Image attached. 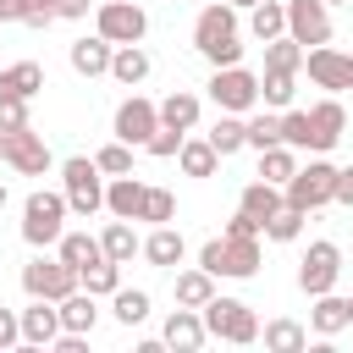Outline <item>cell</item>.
<instances>
[{
	"label": "cell",
	"mask_w": 353,
	"mask_h": 353,
	"mask_svg": "<svg viewBox=\"0 0 353 353\" xmlns=\"http://www.w3.org/2000/svg\"><path fill=\"white\" fill-rule=\"evenodd\" d=\"M99 243H105V254H110L116 265H132V254H143V237H138V232H132V221H121V215L99 232Z\"/></svg>",
	"instance_id": "obj_33"
},
{
	"label": "cell",
	"mask_w": 353,
	"mask_h": 353,
	"mask_svg": "<svg viewBox=\"0 0 353 353\" xmlns=\"http://www.w3.org/2000/svg\"><path fill=\"white\" fill-rule=\"evenodd\" d=\"M0 160L17 171V176H44L50 165H55V154H50V143H44V132H33V127H17V132H0Z\"/></svg>",
	"instance_id": "obj_9"
},
{
	"label": "cell",
	"mask_w": 353,
	"mask_h": 353,
	"mask_svg": "<svg viewBox=\"0 0 353 353\" xmlns=\"http://www.w3.org/2000/svg\"><path fill=\"white\" fill-rule=\"evenodd\" d=\"M0 210H6V182H0Z\"/></svg>",
	"instance_id": "obj_54"
},
{
	"label": "cell",
	"mask_w": 353,
	"mask_h": 353,
	"mask_svg": "<svg viewBox=\"0 0 353 353\" xmlns=\"http://www.w3.org/2000/svg\"><path fill=\"white\" fill-rule=\"evenodd\" d=\"M325 6H353V0H325Z\"/></svg>",
	"instance_id": "obj_53"
},
{
	"label": "cell",
	"mask_w": 353,
	"mask_h": 353,
	"mask_svg": "<svg viewBox=\"0 0 353 353\" xmlns=\"http://www.w3.org/2000/svg\"><path fill=\"white\" fill-rule=\"evenodd\" d=\"M199 314H204V325H210V336H215V342H232V347L259 342V314H254L243 298H221V292H215Z\"/></svg>",
	"instance_id": "obj_6"
},
{
	"label": "cell",
	"mask_w": 353,
	"mask_h": 353,
	"mask_svg": "<svg viewBox=\"0 0 353 353\" xmlns=\"http://www.w3.org/2000/svg\"><path fill=\"white\" fill-rule=\"evenodd\" d=\"M154 127H160V105H154V99H143V94H127V99L116 105V121H110V132H116L121 143L143 149V143L154 138Z\"/></svg>",
	"instance_id": "obj_11"
},
{
	"label": "cell",
	"mask_w": 353,
	"mask_h": 353,
	"mask_svg": "<svg viewBox=\"0 0 353 353\" xmlns=\"http://www.w3.org/2000/svg\"><path fill=\"white\" fill-rule=\"evenodd\" d=\"M287 33L314 50V44H331V6L325 0H287Z\"/></svg>",
	"instance_id": "obj_15"
},
{
	"label": "cell",
	"mask_w": 353,
	"mask_h": 353,
	"mask_svg": "<svg viewBox=\"0 0 353 353\" xmlns=\"http://www.w3.org/2000/svg\"><path fill=\"white\" fill-rule=\"evenodd\" d=\"M94 325H99V298H94L88 287L66 292V298H61V331H77V336H88Z\"/></svg>",
	"instance_id": "obj_22"
},
{
	"label": "cell",
	"mask_w": 353,
	"mask_h": 353,
	"mask_svg": "<svg viewBox=\"0 0 353 353\" xmlns=\"http://www.w3.org/2000/svg\"><path fill=\"white\" fill-rule=\"evenodd\" d=\"M171 298H176L182 309H204V303L215 298V276H210L204 265H193V270H176V281H171Z\"/></svg>",
	"instance_id": "obj_25"
},
{
	"label": "cell",
	"mask_w": 353,
	"mask_h": 353,
	"mask_svg": "<svg viewBox=\"0 0 353 353\" xmlns=\"http://www.w3.org/2000/svg\"><path fill=\"white\" fill-rule=\"evenodd\" d=\"M292 94H298V72H265V77H259V105L287 110Z\"/></svg>",
	"instance_id": "obj_37"
},
{
	"label": "cell",
	"mask_w": 353,
	"mask_h": 353,
	"mask_svg": "<svg viewBox=\"0 0 353 353\" xmlns=\"http://www.w3.org/2000/svg\"><path fill=\"white\" fill-rule=\"evenodd\" d=\"M281 143V110H259V116H248V149H276Z\"/></svg>",
	"instance_id": "obj_38"
},
{
	"label": "cell",
	"mask_w": 353,
	"mask_h": 353,
	"mask_svg": "<svg viewBox=\"0 0 353 353\" xmlns=\"http://www.w3.org/2000/svg\"><path fill=\"white\" fill-rule=\"evenodd\" d=\"M248 33H254L259 44L281 39V33H287V0H259V6H248Z\"/></svg>",
	"instance_id": "obj_27"
},
{
	"label": "cell",
	"mask_w": 353,
	"mask_h": 353,
	"mask_svg": "<svg viewBox=\"0 0 353 353\" xmlns=\"http://www.w3.org/2000/svg\"><path fill=\"white\" fill-rule=\"evenodd\" d=\"M204 138H210V143H215V154L226 160V154L248 149V116H232V110H221V116H215V127H210Z\"/></svg>",
	"instance_id": "obj_28"
},
{
	"label": "cell",
	"mask_w": 353,
	"mask_h": 353,
	"mask_svg": "<svg viewBox=\"0 0 353 353\" xmlns=\"http://www.w3.org/2000/svg\"><path fill=\"white\" fill-rule=\"evenodd\" d=\"M83 281H77V270L55 254V259H44V254H33L28 265H22V292L28 298H50V303H61L66 292H77Z\"/></svg>",
	"instance_id": "obj_8"
},
{
	"label": "cell",
	"mask_w": 353,
	"mask_h": 353,
	"mask_svg": "<svg viewBox=\"0 0 353 353\" xmlns=\"http://www.w3.org/2000/svg\"><path fill=\"white\" fill-rule=\"evenodd\" d=\"M17 342H22V314L0 309V347H17Z\"/></svg>",
	"instance_id": "obj_47"
},
{
	"label": "cell",
	"mask_w": 353,
	"mask_h": 353,
	"mask_svg": "<svg viewBox=\"0 0 353 353\" xmlns=\"http://www.w3.org/2000/svg\"><path fill=\"white\" fill-rule=\"evenodd\" d=\"M347 303H353V292H347Z\"/></svg>",
	"instance_id": "obj_55"
},
{
	"label": "cell",
	"mask_w": 353,
	"mask_h": 353,
	"mask_svg": "<svg viewBox=\"0 0 353 353\" xmlns=\"http://www.w3.org/2000/svg\"><path fill=\"white\" fill-rule=\"evenodd\" d=\"M149 72H154V61H149L143 44H116V55H110V77H116L121 88H138Z\"/></svg>",
	"instance_id": "obj_23"
},
{
	"label": "cell",
	"mask_w": 353,
	"mask_h": 353,
	"mask_svg": "<svg viewBox=\"0 0 353 353\" xmlns=\"http://www.w3.org/2000/svg\"><path fill=\"white\" fill-rule=\"evenodd\" d=\"M138 221H149V226H165V221H176V193H171V188H149V193H143V210H138Z\"/></svg>",
	"instance_id": "obj_41"
},
{
	"label": "cell",
	"mask_w": 353,
	"mask_h": 353,
	"mask_svg": "<svg viewBox=\"0 0 353 353\" xmlns=\"http://www.w3.org/2000/svg\"><path fill=\"white\" fill-rule=\"evenodd\" d=\"M336 204H353V165L336 176Z\"/></svg>",
	"instance_id": "obj_50"
},
{
	"label": "cell",
	"mask_w": 353,
	"mask_h": 353,
	"mask_svg": "<svg viewBox=\"0 0 353 353\" xmlns=\"http://www.w3.org/2000/svg\"><path fill=\"white\" fill-rule=\"evenodd\" d=\"M199 265L221 281V276H232V281H248V276H259V237H210L204 248H199Z\"/></svg>",
	"instance_id": "obj_4"
},
{
	"label": "cell",
	"mask_w": 353,
	"mask_h": 353,
	"mask_svg": "<svg viewBox=\"0 0 353 353\" xmlns=\"http://www.w3.org/2000/svg\"><path fill=\"white\" fill-rule=\"evenodd\" d=\"M303 72H309V83L325 88V94L353 88V55H342V50H331V44H314V50L303 55Z\"/></svg>",
	"instance_id": "obj_13"
},
{
	"label": "cell",
	"mask_w": 353,
	"mask_h": 353,
	"mask_svg": "<svg viewBox=\"0 0 353 353\" xmlns=\"http://www.w3.org/2000/svg\"><path fill=\"white\" fill-rule=\"evenodd\" d=\"M353 325V303L331 287V292H320L314 298V309H309V331L314 336H336V331H347Z\"/></svg>",
	"instance_id": "obj_19"
},
{
	"label": "cell",
	"mask_w": 353,
	"mask_h": 353,
	"mask_svg": "<svg viewBox=\"0 0 353 353\" xmlns=\"http://www.w3.org/2000/svg\"><path fill=\"white\" fill-rule=\"evenodd\" d=\"M292 171H298V149H292V143H276V149H259V176H265V182H276V188H287V182H292Z\"/></svg>",
	"instance_id": "obj_35"
},
{
	"label": "cell",
	"mask_w": 353,
	"mask_h": 353,
	"mask_svg": "<svg viewBox=\"0 0 353 353\" xmlns=\"http://www.w3.org/2000/svg\"><path fill=\"white\" fill-rule=\"evenodd\" d=\"M88 6H94V0H55V17H61V22H83Z\"/></svg>",
	"instance_id": "obj_48"
},
{
	"label": "cell",
	"mask_w": 353,
	"mask_h": 353,
	"mask_svg": "<svg viewBox=\"0 0 353 353\" xmlns=\"http://www.w3.org/2000/svg\"><path fill=\"white\" fill-rule=\"evenodd\" d=\"M182 254H188V243H182V232L165 221V226H154L149 237H143V259L149 265H160V270H176L182 265Z\"/></svg>",
	"instance_id": "obj_21"
},
{
	"label": "cell",
	"mask_w": 353,
	"mask_h": 353,
	"mask_svg": "<svg viewBox=\"0 0 353 353\" xmlns=\"http://www.w3.org/2000/svg\"><path fill=\"white\" fill-rule=\"evenodd\" d=\"M182 138H188V132H176V127H165V121H160V127H154V138H149L143 149H149L154 160H176V149H182Z\"/></svg>",
	"instance_id": "obj_44"
},
{
	"label": "cell",
	"mask_w": 353,
	"mask_h": 353,
	"mask_svg": "<svg viewBox=\"0 0 353 353\" xmlns=\"http://www.w3.org/2000/svg\"><path fill=\"white\" fill-rule=\"evenodd\" d=\"M336 176H342V165H331L325 154H314L309 165H298V171H292V182H287L281 193H287V204H298V210L309 215V210L336 204Z\"/></svg>",
	"instance_id": "obj_5"
},
{
	"label": "cell",
	"mask_w": 353,
	"mask_h": 353,
	"mask_svg": "<svg viewBox=\"0 0 353 353\" xmlns=\"http://www.w3.org/2000/svg\"><path fill=\"white\" fill-rule=\"evenodd\" d=\"M149 309H154V298H149L143 287H116V292H110V314H116V325H127V331L143 325Z\"/></svg>",
	"instance_id": "obj_29"
},
{
	"label": "cell",
	"mask_w": 353,
	"mask_h": 353,
	"mask_svg": "<svg viewBox=\"0 0 353 353\" xmlns=\"http://www.w3.org/2000/svg\"><path fill=\"white\" fill-rule=\"evenodd\" d=\"M17 127H28V99L0 94V132H17Z\"/></svg>",
	"instance_id": "obj_45"
},
{
	"label": "cell",
	"mask_w": 353,
	"mask_h": 353,
	"mask_svg": "<svg viewBox=\"0 0 353 353\" xmlns=\"http://www.w3.org/2000/svg\"><path fill=\"white\" fill-rule=\"evenodd\" d=\"M204 88H210L215 110H232V116H248V110L259 105V72H248L243 61H237V66H215Z\"/></svg>",
	"instance_id": "obj_7"
},
{
	"label": "cell",
	"mask_w": 353,
	"mask_h": 353,
	"mask_svg": "<svg viewBox=\"0 0 353 353\" xmlns=\"http://www.w3.org/2000/svg\"><path fill=\"white\" fill-rule=\"evenodd\" d=\"M303 221H309V215H303L298 204H281V210H276V215L265 221V237H270V243H298Z\"/></svg>",
	"instance_id": "obj_39"
},
{
	"label": "cell",
	"mask_w": 353,
	"mask_h": 353,
	"mask_svg": "<svg viewBox=\"0 0 353 353\" xmlns=\"http://www.w3.org/2000/svg\"><path fill=\"white\" fill-rule=\"evenodd\" d=\"M226 6H237V11H248V6H259V0H226Z\"/></svg>",
	"instance_id": "obj_52"
},
{
	"label": "cell",
	"mask_w": 353,
	"mask_h": 353,
	"mask_svg": "<svg viewBox=\"0 0 353 353\" xmlns=\"http://www.w3.org/2000/svg\"><path fill=\"white\" fill-rule=\"evenodd\" d=\"M303 44L292 39V33H281V39H270L265 44V72H303Z\"/></svg>",
	"instance_id": "obj_36"
},
{
	"label": "cell",
	"mask_w": 353,
	"mask_h": 353,
	"mask_svg": "<svg viewBox=\"0 0 353 353\" xmlns=\"http://www.w3.org/2000/svg\"><path fill=\"white\" fill-rule=\"evenodd\" d=\"M160 342H165V347H176V353H199V347L210 342V325H204V314H199V309H182V303H176V309L165 314Z\"/></svg>",
	"instance_id": "obj_16"
},
{
	"label": "cell",
	"mask_w": 353,
	"mask_h": 353,
	"mask_svg": "<svg viewBox=\"0 0 353 353\" xmlns=\"http://www.w3.org/2000/svg\"><path fill=\"white\" fill-rule=\"evenodd\" d=\"M336 276H342V248L336 243H309V254L298 259V287L309 292V298H320V292H331L336 287Z\"/></svg>",
	"instance_id": "obj_12"
},
{
	"label": "cell",
	"mask_w": 353,
	"mask_h": 353,
	"mask_svg": "<svg viewBox=\"0 0 353 353\" xmlns=\"http://www.w3.org/2000/svg\"><path fill=\"white\" fill-rule=\"evenodd\" d=\"M94 160H99V171H105V176H127V171H132V143H121V138H116V143H105Z\"/></svg>",
	"instance_id": "obj_43"
},
{
	"label": "cell",
	"mask_w": 353,
	"mask_h": 353,
	"mask_svg": "<svg viewBox=\"0 0 353 353\" xmlns=\"http://www.w3.org/2000/svg\"><path fill=\"white\" fill-rule=\"evenodd\" d=\"M110 55H116V44H110L105 33L72 39V50H66V61H72V72H77V77H110Z\"/></svg>",
	"instance_id": "obj_17"
},
{
	"label": "cell",
	"mask_w": 353,
	"mask_h": 353,
	"mask_svg": "<svg viewBox=\"0 0 353 353\" xmlns=\"http://www.w3.org/2000/svg\"><path fill=\"white\" fill-rule=\"evenodd\" d=\"M221 232H226V237H265V226H259V221H254L248 210H237V215H232V221H226Z\"/></svg>",
	"instance_id": "obj_46"
},
{
	"label": "cell",
	"mask_w": 353,
	"mask_h": 353,
	"mask_svg": "<svg viewBox=\"0 0 353 353\" xmlns=\"http://www.w3.org/2000/svg\"><path fill=\"white\" fill-rule=\"evenodd\" d=\"M39 88H44V66H39V61L0 66V94H11V99H33Z\"/></svg>",
	"instance_id": "obj_30"
},
{
	"label": "cell",
	"mask_w": 353,
	"mask_h": 353,
	"mask_svg": "<svg viewBox=\"0 0 353 353\" xmlns=\"http://www.w3.org/2000/svg\"><path fill=\"white\" fill-rule=\"evenodd\" d=\"M28 17V0H0V22H22Z\"/></svg>",
	"instance_id": "obj_49"
},
{
	"label": "cell",
	"mask_w": 353,
	"mask_h": 353,
	"mask_svg": "<svg viewBox=\"0 0 353 353\" xmlns=\"http://www.w3.org/2000/svg\"><path fill=\"white\" fill-rule=\"evenodd\" d=\"M66 215H72L66 193H50V188L28 193V204H22V243L28 248H55L61 232H66Z\"/></svg>",
	"instance_id": "obj_2"
},
{
	"label": "cell",
	"mask_w": 353,
	"mask_h": 353,
	"mask_svg": "<svg viewBox=\"0 0 353 353\" xmlns=\"http://www.w3.org/2000/svg\"><path fill=\"white\" fill-rule=\"evenodd\" d=\"M281 143L309 149V110H298V105H287V110H281Z\"/></svg>",
	"instance_id": "obj_42"
},
{
	"label": "cell",
	"mask_w": 353,
	"mask_h": 353,
	"mask_svg": "<svg viewBox=\"0 0 353 353\" xmlns=\"http://www.w3.org/2000/svg\"><path fill=\"white\" fill-rule=\"evenodd\" d=\"M55 254L72 265V270H88V265H99V259H110L105 254V243L94 237V232H61V243H55Z\"/></svg>",
	"instance_id": "obj_24"
},
{
	"label": "cell",
	"mask_w": 353,
	"mask_h": 353,
	"mask_svg": "<svg viewBox=\"0 0 353 353\" xmlns=\"http://www.w3.org/2000/svg\"><path fill=\"white\" fill-rule=\"evenodd\" d=\"M28 11H55V0H28ZM61 22V17H55Z\"/></svg>",
	"instance_id": "obj_51"
},
{
	"label": "cell",
	"mask_w": 353,
	"mask_h": 353,
	"mask_svg": "<svg viewBox=\"0 0 353 353\" xmlns=\"http://www.w3.org/2000/svg\"><path fill=\"white\" fill-rule=\"evenodd\" d=\"M176 165H182V176H215L221 154H215V143H210V138H182Z\"/></svg>",
	"instance_id": "obj_32"
},
{
	"label": "cell",
	"mask_w": 353,
	"mask_h": 353,
	"mask_svg": "<svg viewBox=\"0 0 353 353\" xmlns=\"http://www.w3.org/2000/svg\"><path fill=\"white\" fill-rule=\"evenodd\" d=\"M259 342H265L270 353H303V347H309V325H298V320H270V325H259Z\"/></svg>",
	"instance_id": "obj_34"
},
{
	"label": "cell",
	"mask_w": 353,
	"mask_h": 353,
	"mask_svg": "<svg viewBox=\"0 0 353 353\" xmlns=\"http://www.w3.org/2000/svg\"><path fill=\"white\" fill-rule=\"evenodd\" d=\"M61 193H66V204H72V215H99L105 210V171H99V160L94 154H72V160H61Z\"/></svg>",
	"instance_id": "obj_3"
},
{
	"label": "cell",
	"mask_w": 353,
	"mask_h": 353,
	"mask_svg": "<svg viewBox=\"0 0 353 353\" xmlns=\"http://www.w3.org/2000/svg\"><path fill=\"white\" fill-rule=\"evenodd\" d=\"M281 204H287V193H281L276 182H265V176H259V182H248V188L237 193V210H248V215H254L259 226H265V221H270V215H276Z\"/></svg>",
	"instance_id": "obj_26"
},
{
	"label": "cell",
	"mask_w": 353,
	"mask_h": 353,
	"mask_svg": "<svg viewBox=\"0 0 353 353\" xmlns=\"http://www.w3.org/2000/svg\"><path fill=\"white\" fill-rule=\"evenodd\" d=\"M77 281H83L94 298H110V292L121 287V265H116V259H99V265H88V270H77Z\"/></svg>",
	"instance_id": "obj_40"
},
{
	"label": "cell",
	"mask_w": 353,
	"mask_h": 353,
	"mask_svg": "<svg viewBox=\"0 0 353 353\" xmlns=\"http://www.w3.org/2000/svg\"><path fill=\"white\" fill-rule=\"evenodd\" d=\"M94 33H105L110 44H143L149 17H143V6H132V0H99V6H94Z\"/></svg>",
	"instance_id": "obj_10"
},
{
	"label": "cell",
	"mask_w": 353,
	"mask_h": 353,
	"mask_svg": "<svg viewBox=\"0 0 353 353\" xmlns=\"http://www.w3.org/2000/svg\"><path fill=\"white\" fill-rule=\"evenodd\" d=\"M143 193H149V182H138L132 171H127V176H110V182H105V210H110V215H121V221H138Z\"/></svg>",
	"instance_id": "obj_20"
},
{
	"label": "cell",
	"mask_w": 353,
	"mask_h": 353,
	"mask_svg": "<svg viewBox=\"0 0 353 353\" xmlns=\"http://www.w3.org/2000/svg\"><path fill=\"white\" fill-rule=\"evenodd\" d=\"M342 132H347V110H342V99H336V94L314 99V105H309V154H331V149L342 143Z\"/></svg>",
	"instance_id": "obj_14"
},
{
	"label": "cell",
	"mask_w": 353,
	"mask_h": 353,
	"mask_svg": "<svg viewBox=\"0 0 353 353\" xmlns=\"http://www.w3.org/2000/svg\"><path fill=\"white\" fill-rule=\"evenodd\" d=\"M193 50L210 61V66H237L243 61V33H237V6L215 0L193 17Z\"/></svg>",
	"instance_id": "obj_1"
},
{
	"label": "cell",
	"mask_w": 353,
	"mask_h": 353,
	"mask_svg": "<svg viewBox=\"0 0 353 353\" xmlns=\"http://www.w3.org/2000/svg\"><path fill=\"white\" fill-rule=\"evenodd\" d=\"M160 121H165V127H176V132H193V127H199V94L171 88V94L160 99Z\"/></svg>",
	"instance_id": "obj_31"
},
{
	"label": "cell",
	"mask_w": 353,
	"mask_h": 353,
	"mask_svg": "<svg viewBox=\"0 0 353 353\" xmlns=\"http://www.w3.org/2000/svg\"><path fill=\"white\" fill-rule=\"evenodd\" d=\"M17 314H22V342H28V347H50V342L61 336V303L33 298V303L17 309Z\"/></svg>",
	"instance_id": "obj_18"
}]
</instances>
